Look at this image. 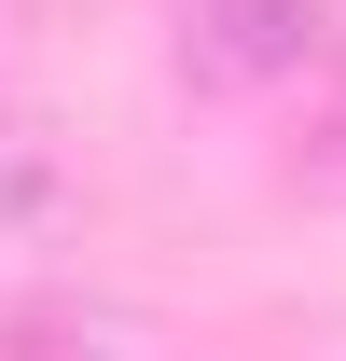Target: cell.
<instances>
[{"label": "cell", "mask_w": 346, "mask_h": 361, "mask_svg": "<svg viewBox=\"0 0 346 361\" xmlns=\"http://www.w3.org/2000/svg\"><path fill=\"white\" fill-rule=\"evenodd\" d=\"M319 42H333V0H194V14H180V70H194L208 97L291 84Z\"/></svg>", "instance_id": "obj_1"}, {"label": "cell", "mask_w": 346, "mask_h": 361, "mask_svg": "<svg viewBox=\"0 0 346 361\" xmlns=\"http://www.w3.org/2000/svg\"><path fill=\"white\" fill-rule=\"evenodd\" d=\"M291 167L319 180V195H346V84L319 97V111H305V139H291Z\"/></svg>", "instance_id": "obj_3"}, {"label": "cell", "mask_w": 346, "mask_h": 361, "mask_svg": "<svg viewBox=\"0 0 346 361\" xmlns=\"http://www.w3.org/2000/svg\"><path fill=\"white\" fill-rule=\"evenodd\" d=\"M56 195H70V167H56V139L28 126V111H0V250H28V236L56 223Z\"/></svg>", "instance_id": "obj_2"}]
</instances>
